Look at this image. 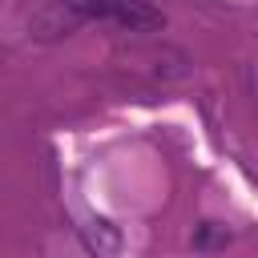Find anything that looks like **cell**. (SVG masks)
I'll list each match as a JSON object with an SVG mask.
<instances>
[{
	"mask_svg": "<svg viewBox=\"0 0 258 258\" xmlns=\"http://www.w3.org/2000/svg\"><path fill=\"white\" fill-rule=\"evenodd\" d=\"M77 24H113L125 32H153L165 24L149 0H48L36 16L40 36H69Z\"/></svg>",
	"mask_w": 258,
	"mask_h": 258,
	"instance_id": "obj_1",
	"label": "cell"
},
{
	"mask_svg": "<svg viewBox=\"0 0 258 258\" xmlns=\"http://www.w3.org/2000/svg\"><path fill=\"white\" fill-rule=\"evenodd\" d=\"M81 242L93 258H117L121 254V230L109 218H89L81 226Z\"/></svg>",
	"mask_w": 258,
	"mask_h": 258,
	"instance_id": "obj_2",
	"label": "cell"
}]
</instances>
